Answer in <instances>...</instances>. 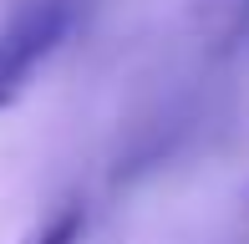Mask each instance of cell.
<instances>
[{"mask_svg":"<svg viewBox=\"0 0 249 244\" xmlns=\"http://www.w3.org/2000/svg\"><path fill=\"white\" fill-rule=\"evenodd\" d=\"M71 31V0H26L0 31V112L26 92L31 71Z\"/></svg>","mask_w":249,"mask_h":244,"instance_id":"cell-1","label":"cell"},{"mask_svg":"<svg viewBox=\"0 0 249 244\" xmlns=\"http://www.w3.org/2000/svg\"><path fill=\"white\" fill-rule=\"evenodd\" d=\"M82 234H87V209L82 204H61L36 234H26L20 244H82Z\"/></svg>","mask_w":249,"mask_h":244,"instance_id":"cell-2","label":"cell"}]
</instances>
